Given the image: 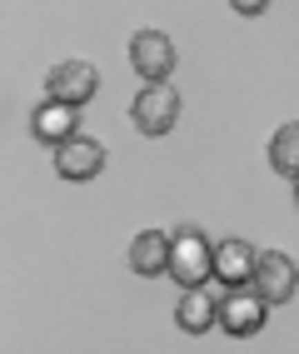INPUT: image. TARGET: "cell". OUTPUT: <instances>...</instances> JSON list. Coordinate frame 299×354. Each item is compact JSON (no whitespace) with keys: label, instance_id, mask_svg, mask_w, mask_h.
Segmentation results:
<instances>
[{"label":"cell","instance_id":"10","mask_svg":"<svg viewBox=\"0 0 299 354\" xmlns=\"http://www.w3.org/2000/svg\"><path fill=\"white\" fill-rule=\"evenodd\" d=\"M175 319H180L185 335H204L210 324H220V299L204 285H190L185 295H180V304H175Z\"/></svg>","mask_w":299,"mask_h":354},{"label":"cell","instance_id":"6","mask_svg":"<svg viewBox=\"0 0 299 354\" xmlns=\"http://www.w3.org/2000/svg\"><path fill=\"white\" fill-rule=\"evenodd\" d=\"M130 65H135V75H140V80H170V70H175V45H170V35H160V30H135V40H130Z\"/></svg>","mask_w":299,"mask_h":354},{"label":"cell","instance_id":"9","mask_svg":"<svg viewBox=\"0 0 299 354\" xmlns=\"http://www.w3.org/2000/svg\"><path fill=\"white\" fill-rule=\"evenodd\" d=\"M75 125H80L75 105H65V100H55V95L40 100V105L30 110V135L40 140V145H60V140H70Z\"/></svg>","mask_w":299,"mask_h":354},{"label":"cell","instance_id":"11","mask_svg":"<svg viewBox=\"0 0 299 354\" xmlns=\"http://www.w3.org/2000/svg\"><path fill=\"white\" fill-rule=\"evenodd\" d=\"M130 270L135 274H165L170 270V234H160V230H140L135 234V245H130Z\"/></svg>","mask_w":299,"mask_h":354},{"label":"cell","instance_id":"1","mask_svg":"<svg viewBox=\"0 0 299 354\" xmlns=\"http://www.w3.org/2000/svg\"><path fill=\"white\" fill-rule=\"evenodd\" d=\"M165 274H175L180 285H204V279H215V245L204 240V230H195V225H180L175 234H170V270Z\"/></svg>","mask_w":299,"mask_h":354},{"label":"cell","instance_id":"2","mask_svg":"<svg viewBox=\"0 0 299 354\" xmlns=\"http://www.w3.org/2000/svg\"><path fill=\"white\" fill-rule=\"evenodd\" d=\"M130 120L140 135H170L175 120H180V90L170 80H150L140 95H135L130 105Z\"/></svg>","mask_w":299,"mask_h":354},{"label":"cell","instance_id":"7","mask_svg":"<svg viewBox=\"0 0 299 354\" xmlns=\"http://www.w3.org/2000/svg\"><path fill=\"white\" fill-rule=\"evenodd\" d=\"M294 285H299V265L280 250H264L260 265H255V290L269 304H284V299H294Z\"/></svg>","mask_w":299,"mask_h":354},{"label":"cell","instance_id":"4","mask_svg":"<svg viewBox=\"0 0 299 354\" xmlns=\"http://www.w3.org/2000/svg\"><path fill=\"white\" fill-rule=\"evenodd\" d=\"M45 90H50L55 100L65 105H85V100H95V90H100V70L95 65H85V60H60L50 75H45Z\"/></svg>","mask_w":299,"mask_h":354},{"label":"cell","instance_id":"5","mask_svg":"<svg viewBox=\"0 0 299 354\" xmlns=\"http://www.w3.org/2000/svg\"><path fill=\"white\" fill-rule=\"evenodd\" d=\"M105 170V145L100 140H85V135H70L55 145V175L60 180H95Z\"/></svg>","mask_w":299,"mask_h":354},{"label":"cell","instance_id":"13","mask_svg":"<svg viewBox=\"0 0 299 354\" xmlns=\"http://www.w3.org/2000/svg\"><path fill=\"white\" fill-rule=\"evenodd\" d=\"M229 6H235L240 15H264V10H269V0H229Z\"/></svg>","mask_w":299,"mask_h":354},{"label":"cell","instance_id":"8","mask_svg":"<svg viewBox=\"0 0 299 354\" xmlns=\"http://www.w3.org/2000/svg\"><path fill=\"white\" fill-rule=\"evenodd\" d=\"M255 265H260V250L249 240H220L215 245V279L224 290L235 285H255Z\"/></svg>","mask_w":299,"mask_h":354},{"label":"cell","instance_id":"14","mask_svg":"<svg viewBox=\"0 0 299 354\" xmlns=\"http://www.w3.org/2000/svg\"><path fill=\"white\" fill-rule=\"evenodd\" d=\"M294 200H299V175H294Z\"/></svg>","mask_w":299,"mask_h":354},{"label":"cell","instance_id":"3","mask_svg":"<svg viewBox=\"0 0 299 354\" xmlns=\"http://www.w3.org/2000/svg\"><path fill=\"white\" fill-rule=\"evenodd\" d=\"M264 310H269V299L255 285H235L220 299V329L235 335V339H244V335H255V329L264 324Z\"/></svg>","mask_w":299,"mask_h":354},{"label":"cell","instance_id":"12","mask_svg":"<svg viewBox=\"0 0 299 354\" xmlns=\"http://www.w3.org/2000/svg\"><path fill=\"white\" fill-rule=\"evenodd\" d=\"M269 165L280 175H299V125H280L274 130V140H269Z\"/></svg>","mask_w":299,"mask_h":354}]
</instances>
